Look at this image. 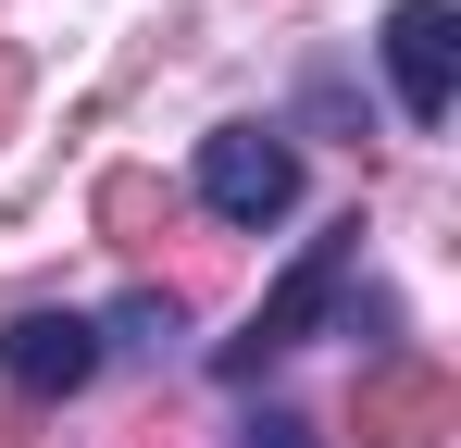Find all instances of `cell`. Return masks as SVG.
<instances>
[{
    "mask_svg": "<svg viewBox=\"0 0 461 448\" xmlns=\"http://www.w3.org/2000/svg\"><path fill=\"white\" fill-rule=\"evenodd\" d=\"M0 448H25V399H0Z\"/></svg>",
    "mask_w": 461,
    "mask_h": 448,
    "instance_id": "10",
    "label": "cell"
},
{
    "mask_svg": "<svg viewBox=\"0 0 461 448\" xmlns=\"http://www.w3.org/2000/svg\"><path fill=\"white\" fill-rule=\"evenodd\" d=\"M113 336H125V349H162V336H187V299H162V287H138V299H125V311H113V324H100V349H113Z\"/></svg>",
    "mask_w": 461,
    "mask_h": 448,
    "instance_id": "7",
    "label": "cell"
},
{
    "mask_svg": "<svg viewBox=\"0 0 461 448\" xmlns=\"http://www.w3.org/2000/svg\"><path fill=\"white\" fill-rule=\"evenodd\" d=\"M386 75H399L411 125H449V100H461V13L449 0H399L386 13Z\"/></svg>",
    "mask_w": 461,
    "mask_h": 448,
    "instance_id": "5",
    "label": "cell"
},
{
    "mask_svg": "<svg viewBox=\"0 0 461 448\" xmlns=\"http://www.w3.org/2000/svg\"><path fill=\"white\" fill-rule=\"evenodd\" d=\"M13 112H25V50L0 38V138H13Z\"/></svg>",
    "mask_w": 461,
    "mask_h": 448,
    "instance_id": "9",
    "label": "cell"
},
{
    "mask_svg": "<svg viewBox=\"0 0 461 448\" xmlns=\"http://www.w3.org/2000/svg\"><path fill=\"white\" fill-rule=\"evenodd\" d=\"M349 262H362V212H349V224H324V237L300 249V274H287V287H275L262 311H249V336H225V373H262V362H287V349H300L312 324L337 311Z\"/></svg>",
    "mask_w": 461,
    "mask_h": 448,
    "instance_id": "1",
    "label": "cell"
},
{
    "mask_svg": "<svg viewBox=\"0 0 461 448\" xmlns=\"http://www.w3.org/2000/svg\"><path fill=\"white\" fill-rule=\"evenodd\" d=\"M237 448H312V424H300V411H262V424H249Z\"/></svg>",
    "mask_w": 461,
    "mask_h": 448,
    "instance_id": "8",
    "label": "cell"
},
{
    "mask_svg": "<svg viewBox=\"0 0 461 448\" xmlns=\"http://www.w3.org/2000/svg\"><path fill=\"white\" fill-rule=\"evenodd\" d=\"M100 237L150 262L162 237H175V187H162V175H138V162H125V175H100Z\"/></svg>",
    "mask_w": 461,
    "mask_h": 448,
    "instance_id": "6",
    "label": "cell"
},
{
    "mask_svg": "<svg viewBox=\"0 0 461 448\" xmlns=\"http://www.w3.org/2000/svg\"><path fill=\"white\" fill-rule=\"evenodd\" d=\"M349 424H362V448H449L461 436V386L437 362H375L349 386Z\"/></svg>",
    "mask_w": 461,
    "mask_h": 448,
    "instance_id": "3",
    "label": "cell"
},
{
    "mask_svg": "<svg viewBox=\"0 0 461 448\" xmlns=\"http://www.w3.org/2000/svg\"><path fill=\"white\" fill-rule=\"evenodd\" d=\"M87 373H100V324H87V311H13V324H0V386H13L25 411L76 399Z\"/></svg>",
    "mask_w": 461,
    "mask_h": 448,
    "instance_id": "4",
    "label": "cell"
},
{
    "mask_svg": "<svg viewBox=\"0 0 461 448\" xmlns=\"http://www.w3.org/2000/svg\"><path fill=\"white\" fill-rule=\"evenodd\" d=\"M200 200L225 224H287L300 212V149L275 138V125H212L200 138Z\"/></svg>",
    "mask_w": 461,
    "mask_h": 448,
    "instance_id": "2",
    "label": "cell"
}]
</instances>
